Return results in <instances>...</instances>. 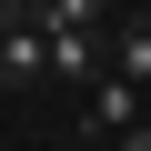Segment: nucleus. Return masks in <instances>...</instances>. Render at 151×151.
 <instances>
[{"label": "nucleus", "instance_id": "1", "mask_svg": "<svg viewBox=\"0 0 151 151\" xmlns=\"http://www.w3.org/2000/svg\"><path fill=\"white\" fill-rule=\"evenodd\" d=\"M0 70H10L20 91H30L40 70H50V20L30 10V0H10V20H0Z\"/></svg>", "mask_w": 151, "mask_h": 151}, {"label": "nucleus", "instance_id": "2", "mask_svg": "<svg viewBox=\"0 0 151 151\" xmlns=\"http://www.w3.org/2000/svg\"><path fill=\"white\" fill-rule=\"evenodd\" d=\"M121 131H141V81L131 70H111V81L91 91V141H121Z\"/></svg>", "mask_w": 151, "mask_h": 151}, {"label": "nucleus", "instance_id": "3", "mask_svg": "<svg viewBox=\"0 0 151 151\" xmlns=\"http://www.w3.org/2000/svg\"><path fill=\"white\" fill-rule=\"evenodd\" d=\"M111 50H121V70L151 91V10H121V30H111Z\"/></svg>", "mask_w": 151, "mask_h": 151}, {"label": "nucleus", "instance_id": "4", "mask_svg": "<svg viewBox=\"0 0 151 151\" xmlns=\"http://www.w3.org/2000/svg\"><path fill=\"white\" fill-rule=\"evenodd\" d=\"M30 10H40L50 30H91V20H111V0H30Z\"/></svg>", "mask_w": 151, "mask_h": 151}, {"label": "nucleus", "instance_id": "5", "mask_svg": "<svg viewBox=\"0 0 151 151\" xmlns=\"http://www.w3.org/2000/svg\"><path fill=\"white\" fill-rule=\"evenodd\" d=\"M50 70L60 81H91V30H50Z\"/></svg>", "mask_w": 151, "mask_h": 151}, {"label": "nucleus", "instance_id": "6", "mask_svg": "<svg viewBox=\"0 0 151 151\" xmlns=\"http://www.w3.org/2000/svg\"><path fill=\"white\" fill-rule=\"evenodd\" d=\"M111 151H151V121H141V131H121V141H111Z\"/></svg>", "mask_w": 151, "mask_h": 151}]
</instances>
